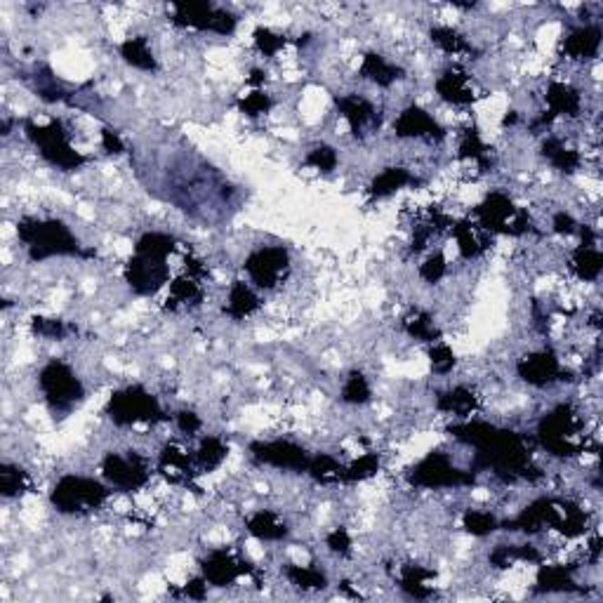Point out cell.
Segmentation results:
<instances>
[{"label": "cell", "instance_id": "obj_22", "mask_svg": "<svg viewBox=\"0 0 603 603\" xmlns=\"http://www.w3.org/2000/svg\"><path fill=\"white\" fill-rule=\"evenodd\" d=\"M434 87H436L438 97L448 104H455V107H467L476 99L474 87L469 86V76L460 68H448L445 74L438 76Z\"/></svg>", "mask_w": 603, "mask_h": 603}, {"label": "cell", "instance_id": "obj_24", "mask_svg": "<svg viewBox=\"0 0 603 603\" xmlns=\"http://www.w3.org/2000/svg\"><path fill=\"white\" fill-rule=\"evenodd\" d=\"M564 55L568 59H577V62H587V59H594L601 50V29L597 24H587L580 29L570 31L568 38L564 40L561 46Z\"/></svg>", "mask_w": 603, "mask_h": 603}, {"label": "cell", "instance_id": "obj_49", "mask_svg": "<svg viewBox=\"0 0 603 603\" xmlns=\"http://www.w3.org/2000/svg\"><path fill=\"white\" fill-rule=\"evenodd\" d=\"M31 331H34L38 337H46V340H64L66 335L76 332V328L74 325H68L66 321L36 316V319L31 321Z\"/></svg>", "mask_w": 603, "mask_h": 603}, {"label": "cell", "instance_id": "obj_11", "mask_svg": "<svg viewBox=\"0 0 603 603\" xmlns=\"http://www.w3.org/2000/svg\"><path fill=\"white\" fill-rule=\"evenodd\" d=\"M126 283L130 285L132 292L142 297H151L166 288L170 283V264H168V255L148 250H137L135 255L128 260L126 269H123Z\"/></svg>", "mask_w": 603, "mask_h": 603}, {"label": "cell", "instance_id": "obj_17", "mask_svg": "<svg viewBox=\"0 0 603 603\" xmlns=\"http://www.w3.org/2000/svg\"><path fill=\"white\" fill-rule=\"evenodd\" d=\"M518 377L530 384V387H549L554 382L566 380V370L561 361L557 359V353L549 349L542 352H533L516 363Z\"/></svg>", "mask_w": 603, "mask_h": 603}, {"label": "cell", "instance_id": "obj_56", "mask_svg": "<svg viewBox=\"0 0 603 603\" xmlns=\"http://www.w3.org/2000/svg\"><path fill=\"white\" fill-rule=\"evenodd\" d=\"M175 424L177 429L182 434H187V436H196V434L203 429V420L196 415L194 410H179L175 415Z\"/></svg>", "mask_w": 603, "mask_h": 603}, {"label": "cell", "instance_id": "obj_8", "mask_svg": "<svg viewBox=\"0 0 603 603\" xmlns=\"http://www.w3.org/2000/svg\"><path fill=\"white\" fill-rule=\"evenodd\" d=\"M474 222L490 236H524L533 231L528 212L516 208V203L502 191H493L474 208Z\"/></svg>", "mask_w": 603, "mask_h": 603}, {"label": "cell", "instance_id": "obj_50", "mask_svg": "<svg viewBox=\"0 0 603 603\" xmlns=\"http://www.w3.org/2000/svg\"><path fill=\"white\" fill-rule=\"evenodd\" d=\"M252 38H255V47L262 52L264 57H276V55H279V52L288 46V38H285L283 34H279V31H273V29H267V26H260V29H255Z\"/></svg>", "mask_w": 603, "mask_h": 603}, {"label": "cell", "instance_id": "obj_44", "mask_svg": "<svg viewBox=\"0 0 603 603\" xmlns=\"http://www.w3.org/2000/svg\"><path fill=\"white\" fill-rule=\"evenodd\" d=\"M373 399V389H370L368 377L361 370L349 373V377L342 384V401L349 405H365Z\"/></svg>", "mask_w": 603, "mask_h": 603}, {"label": "cell", "instance_id": "obj_47", "mask_svg": "<svg viewBox=\"0 0 603 603\" xmlns=\"http://www.w3.org/2000/svg\"><path fill=\"white\" fill-rule=\"evenodd\" d=\"M462 528L474 537H485L500 530V521L496 518V514L481 512V509H467L465 516H462Z\"/></svg>", "mask_w": 603, "mask_h": 603}, {"label": "cell", "instance_id": "obj_33", "mask_svg": "<svg viewBox=\"0 0 603 603\" xmlns=\"http://www.w3.org/2000/svg\"><path fill=\"white\" fill-rule=\"evenodd\" d=\"M229 455V444L220 436H205L194 453V462L199 474H210L217 467H222V462Z\"/></svg>", "mask_w": 603, "mask_h": 603}, {"label": "cell", "instance_id": "obj_46", "mask_svg": "<svg viewBox=\"0 0 603 603\" xmlns=\"http://www.w3.org/2000/svg\"><path fill=\"white\" fill-rule=\"evenodd\" d=\"M460 158L462 160H474L478 168H488L490 166V156H488V147L481 139L476 128H469L465 135H462L460 142Z\"/></svg>", "mask_w": 603, "mask_h": 603}, {"label": "cell", "instance_id": "obj_54", "mask_svg": "<svg viewBox=\"0 0 603 603\" xmlns=\"http://www.w3.org/2000/svg\"><path fill=\"white\" fill-rule=\"evenodd\" d=\"M445 269H448V264H445L444 252H434V255L427 257V262L420 267V276L427 283H438L445 276Z\"/></svg>", "mask_w": 603, "mask_h": 603}, {"label": "cell", "instance_id": "obj_10", "mask_svg": "<svg viewBox=\"0 0 603 603\" xmlns=\"http://www.w3.org/2000/svg\"><path fill=\"white\" fill-rule=\"evenodd\" d=\"M172 22L184 29L210 31L217 36H231L239 26L234 12L215 3H172Z\"/></svg>", "mask_w": 603, "mask_h": 603}, {"label": "cell", "instance_id": "obj_43", "mask_svg": "<svg viewBox=\"0 0 603 603\" xmlns=\"http://www.w3.org/2000/svg\"><path fill=\"white\" fill-rule=\"evenodd\" d=\"M285 577L291 580V585L300 587L304 592L309 589H323L328 585V577L321 568H313V566H297V564H288L285 566Z\"/></svg>", "mask_w": 603, "mask_h": 603}, {"label": "cell", "instance_id": "obj_55", "mask_svg": "<svg viewBox=\"0 0 603 603\" xmlns=\"http://www.w3.org/2000/svg\"><path fill=\"white\" fill-rule=\"evenodd\" d=\"M325 545H328V549H331L332 554H337V557H349V554H352L353 542L347 528H335L332 533H328Z\"/></svg>", "mask_w": 603, "mask_h": 603}, {"label": "cell", "instance_id": "obj_18", "mask_svg": "<svg viewBox=\"0 0 603 603\" xmlns=\"http://www.w3.org/2000/svg\"><path fill=\"white\" fill-rule=\"evenodd\" d=\"M393 132L401 139H427V142H441L445 137V130L438 126V120L415 104L401 111L393 123Z\"/></svg>", "mask_w": 603, "mask_h": 603}, {"label": "cell", "instance_id": "obj_3", "mask_svg": "<svg viewBox=\"0 0 603 603\" xmlns=\"http://www.w3.org/2000/svg\"><path fill=\"white\" fill-rule=\"evenodd\" d=\"M114 488L102 484L97 478L80 476V474H64L50 490V502L59 514L68 516H83V514L97 512L108 502Z\"/></svg>", "mask_w": 603, "mask_h": 603}, {"label": "cell", "instance_id": "obj_16", "mask_svg": "<svg viewBox=\"0 0 603 603\" xmlns=\"http://www.w3.org/2000/svg\"><path fill=\"white\" fill-rule=\"evenodd\" d=\"M200 575L208 585L229 587L243 575H252V564L231 549H215L200 561Z\"/></svg>", "mask_w": 603, "mask_h": 603}, {"label": "cell", "instance_id": "obj_31", "mask_svg": "<svg viewBox=\"0 0 603 603\" xmlns=\"http://www.w3.org/2000/svg\"><path fill=\"white\" fill-rule=\"evenodd\" d=\"M245 530L262 542H279L288 536V526H285L283 518L279 514L269 512V509L255 512L252 516L245 518Z\"/></svg>", "mask_w": 603, "mask_h": 603}, {"label": "cell", "instance_id": "obj_41", "mask_svg": "<svg viewBox=\"0 0 603 603\" xmlns=\"http://www.w3.org/2000/svg\"><path fill=\"white\" fill-rule=\"evenodd\" d=\"M404 331L408 332L413 340L429 342V344H434V342H441V331L436 328L434 319L429 316L427 312H420V309H415V312H410L408 316H405Z\"/></svg>", "mask_w": 603, "mask_h": 603}, {"label": "cell", "instance_id": "obj_23", "mask_svg": "<svg viewBox=\"0 0 603 603\" xmlns=\"http://www.w3.org/2000/svg\"><path fill=\"white\" fill-rule=\"evenodd\" d=\"M545 99H547L545 114L552 120L558 118V116L575 118L582 108L580 92L575 90L573 86H568V83H561V80H552V83H549Z\"/></svg>", "mask_w": 603, "mask_h": 603}, {"label": "cell", "instance_id": "obj_45", "mask_svg": "<svg viewBox=\"0 0 603 603\" xmlns=\"http://www.w3.org/2000/svg\"><path fill=\"white\" fill-rule=\"evenodd\" d=\"M432 40L436 43L445 55H469L474 50L472 43H469L460 31L450 29V26H434L432 29Z\"/></svg>", "mask_w": 603, "mask_h": 603}, {"label": "cell", "instance_id": "obj_53", "mask_svg": "<svg viewBox=\"0 0 603 603\" xmlns=\"http://www.w3.org/2000/svg\"><path fill=\"white\" fill-rule=\"evenodd\" d=\"M273 107L271 97H269L264 90H252L250 95H245V97L239 99V108L240 114L250 116V118H257V116L269 114V108Z\"/></svg>", "mask_w": 603, "mask_h": 603}, {"label": "cell", "instance_id": "obj_36", "mask_svg": "<svg viewBox=\"0 0 603 603\" xmlns=\"http://www.w3.org/2000/svg\"><path fill=\"white\" fill-rule=\"evenodd\" d=\"M118 52L123 62L130 64L132 68H139V71H156V68H158L154 50L148 47V40L144 38V36H135V38L123 40Z\"/></svg>", "mask_w": 603, "mask_h": 603}, {"label": "cell", "instance_id": "obj_21", "mask_svg": "<svg viewBox=\"0 0 603 603\" xmlns=\"http://www.w3.org/2000/svg\"><path fill=\"white\" fill-rule=\"evenodd\" d=\"M158 472L160 476L175 485H191L199 476L194 455H189L182 445L168 444L158 455Z\"/></svg>", "mask_w": 603, "mask_h": 603}, {"label": "cell", "instance_id": "obj_52", "mask_svg": "<svg viewBox=\"0 0 603 603\" xmlns=\"http://www.w3.org/2000/svg\"><path fill=\"white\" fill-rule=\"evenodd\" d=\"M429 361H432V370L436 375H448L457 363L455 352L445 342H434L432 349H429Z\"/></svg>", "mask_w": 603, "mask_h": 603}, {"label": "cell", "instance_id": "obj_51", "mask_svg": "<svg viewBox=\"0 0 603 603\" xmlns=\"http://www.w3.org/2000/svg\"><path fill=\"white\" fill-rule=\"evenodd\" d=\"M340 163V156H337L335 148L331 144H319V147H313L312 151L304 158V166L313 168V170L319 172H332Z\"/></svg>", "mask_w": 603, "mask_h": 603}, {"label": "cell", "instance_id": "obj_48", "mask_svg": "<svg viewBox=\"0 0 603 603\" xmlns=\"http://www.w3.org/2000/svg\"><path fill=\"white\" fill-rule=\"evenodd\" d=\"M177 245H179V240L175 236L163 234V231H147V234L137 239L135 248L137 250L160 252V255L170 257L172 252H177Z\"/></svg>", "mask_w": 603, "mask_h": 603}, {"label": "cell", "instance_id": "obj_39", "mask_svg": "<svg viewBox=\"0 0 603 603\" xmlns=\"http://www.w3.org/2000/svg\"><path fill=\"white\" fill-rule=\"evenodd\" d=\"M34 90L38 92L40 99L46 102H71L76 97L74 92L64 86L62 80H57V76L52 74L50 68H38L34 76Z\"/></svg>", "mask_w": 603, "mask_h": 603}, {"label": "cell", "instance_id": "obj_13", "mask_svg": "<svg viewBox=\"0 0 603 603\" xmlns=\"http://www.w3.org/2000/svg\"><path fill=\"white\" fill-rule=\"evenodd\" d=\"M243 269L255 288L273 291L291 271V255L283 245H262L245 257Z\"/></svg>", "mask_w": 603, "mask_h": 603}, {"label": "cell", "instance_id": "obj_5", "mask_svg": "<svg viewBox=\"0 0 603 603\" xmlns=\"http://www.w3.org/2000/svg\"><path fill=\"white\" fill-rule=\"evenodd\" d=\"M24 130L26 137L31 139L36 148L40 151V156L50 163V166L59 168L64 172H74L87 163V156H83L80 151H76L74 144H71V137H68L66 126L62 120L52 118L47 123H34V120H26L24 123Z\"/></svg>", "mask_w": 603, "mask_h": 603}, {"label": "cell", "instance_id": "obj_26", "mask_svg": "<svg viewBox=\"0 0 603 603\" xmlns=\"http://www.w3.org/2000/svg\"><path fill=\"white\" fill-rule=\"evenodd\" d=\"M436 408L445 415H455L460 420H469L478 410V396L474 389L465 387V384H457L453 389H445V392L438 393Z\"/></svg>", "mask_w": 603, "mask_h": 603}, {"label": "cell", "instance_id": "obj_35", "mask_svg": "<svg viewBox=\"0 0 603 603\" xmlns=\"http://www.w3.org/2000/svg\"><path fill=\"white\" fill-rule=\"evenodd\" d=\"M542 156H545L547 163H549L554 170L566 172V175L577 170L582 163L580 154H577L575 148L566 147V144L561 142V139H557V137H547L545 142H542Z\"/></svg>", "mask_w": 603, "mask_h": 603}, {"label": "cell", "instance_id": "obj_14", "mask_svg": "<svg viewBox=\"0 0 603 603\" xmlns=\"http://www.w3.org/2000/svg\"><path fill=\"white\" fill-rule=\"evenodd\" d=\"M250 453L260 465L297 474H307L309 460H312L304 445L295 444V441H283V438H279V441H255V444H250Z\"/></svg>", "mask_w": 603, "mask_h": 603}, {"label": "cell", "instance_id": "obj_28", "mask_svg": "<svg viewBox=\"0 0 603 603\" xmlns=\"http://www.w3.org/2000/svg\"><path fill=\"white\" fill-rule=\"evenodd\" d=\"M166 302V309H170V312L199 307L203 302V283L191 273H184L170 283V295H168Z\"/></svg>", "mask_w": 603, "mask_h": 603}, {"label": "cell", "instance_id": "obj_27", "mask_svg": "<svg viewBox=\"0 0 603 603\" xmlns=\"http://www.w3.org/2000/svg\"><path fill=\"white\" fill-rule=\"evenodd\" d=\"M260 304H262V302H260V297H257L255 288H252L250 283H245V281H234L231 288H229L224 313L234 321L250 319L252 313L260 309Z\"/></svg>", "mask_w": 603, "mask_h": 603}, {"label": "cell", "instance_id": "obj_12", "mask_svg": "<svg viewBox=\"0 0 603 603\" xmlns=\"http://www.w3.org/2000/svg\"><path fill=\"white\" fill-rule=\"evenodd\" d=\"M102 474L111 488L137 493L148 484L151 467L147 457L139 455L137 450H126V453H107L102 460Z\"/></svg>", "mask_w": 603, "mask_h": 603}, {"label": "cell", "instance_id": "obj_20", "mask_svg": "<svg viewBox=\"0 0 603 603\" xmlns=\"http://www.w3.org/2000/svg\"><path fill=\"white\" fill-rule=\"evenodd\" d=\"M582 234V243L570 252V269L580 281H597L603 271V255L598 250V239L589 227L577 229Z\"/></svg>", "mask_w": 603, "mask_h": 603}, {"label": "cell", "instance_id": "obj_29", "mask_svg": "<svg viewBox=\"0 0 603 603\" xmlns=\"http://www.w3.org/2000/svg\"><path fill=\"white\" fill-rule=\"evenodd\" d=\"M361 78L375 83L377 87H392L399 78H404V68L392 64L377 52H368L359 68Z\"/></svg>", "mask_w": 603, "mask_h": 603}, {"label": "cell", "instance_id": "obj_19", "mask_svg": "<svg viewBox=\"0 0 603 603\" xmlns=\"http://www.w3.org/2000/svg\"><path fill=\"white\" fill-rule=\"evenodd\" d=\"M335 104L342 118L349 123V130L356 137H363L380 128V111L370 99L361 97V95H342L335 99Z\"/></svg>", "mask_w": 603, "mask_h": 603}, {"label": "cell", "instance_id": "obj_34", "mask_svg": "<svg viewBox=\"0 0 603 603\" xmlns=\"http://www.w3.org/2000/svg\"><path fill=\"white\" fill-rule=\"evenodd\" d=\"M436 577V573L424 566H404L399 575V587L413 598H429L434 594V587L429 582Z\"/></svg>", "mask_w": 603, "mask_h": 603}, {"label": "cell", "instance_id": "obj_58", "mask_svg": "<svg viewBox=\"0 0 603 603\" xmlns=\"http://www.w3.org/2000/svg\"><path fill=\"white\" fill-rule=\"evenodd\" d=\"M102 148L107 151V154L111 156H120L123 151H126V144H123V139H120L118 132H114L111 128H104L102 130Z\"/></svg>", "mask_w": 603, "mask_h": 603}, {"label": "cell", "instance_id": "obj_59", "mask_svg": "<svg viewBox=\"0 0 603 603\" xmlns=\"http://www.w3.org/2000/svg\"><path fill=\"white\" fill-rule=\"evenodd\" d=\"M205 589H208V582H205V577L200 575V577H194V580L184 585V597L205 598Z\"/></svg>", "mask_w": 603, "mask_h": 603}, {"label": "cell", "instance_id": "obj_6", "mask_svg": "<svg viewBox=\"0 0 603 603\" xmlns=\"http://www.w3.org/2000/svg\"><path fill=\"white\" fill-rule=\"evenodd\" d=\"M585 427L570 405H558L537 424V441L557 457H575L585 450Z\"/></svg>", "mask_w": 603, "mask_h": 603}, {"label": "cell", "instance_id": "obj_57", "mask_svg": "<svg viewBox=\"0 0 603 603\" xmlns=\"http://www.w3.org/2000/svg\"><path fill=\"white\" fill-rule=\"evenodd\" d=\"M552 229L558 236H573L580 229V224L575 222V217L570 212H557L552 220Z\"/></svg>", "mask_w": 603, "mask_h": 603}, {"label": "cell", "instance_id": "obj_1", "mask_svg": "<svg viewBox=\"0 0 603 603\" xmlns=\"http://www.w3.org/2000/svg\"><path fill=\"white\" fill-rule=\"evenodd\" d=\"M448 434L476 450L469 472H493L506 484L516 478L536 481L542 476L540 469L530 460V441L524 434L497 427L490 422L472 420V417L450 424Z\"/></svg>", "mask_w": 603, "mask_h": 603}, {"label": "cell", "instance_id": "obj_4", "mask_svg": "<svg viewBox=\"0 0 603 603\" xmlns=\"http://www.w3.org/2000/svg\"><path fill=\"white\" fill-rule=\"evenodd\" d=\"M38 387L47 410L55 417H66L86 401V387L74 368L59 359H52L43 365L38 375Z\"/></svg>", "mask_w": 603, "mask_h": 603}, {"label": "cell", "instance_id": "obj_7", "mask_svg": "<svg viewBox=\"0 0 603 603\" xmlns=\"http://www.w3.org/2000/svg\"><path fill=\"white\" fill-rule=\"evenodd\" d=\"M107 415L118 427L156 424V422L170 420L166 415V410L160 408L158 399L151 392H147L142 384H130V387H123L111 393V399L107 404Z\"/></svg>", "mask_w": 603, "mask_h": 603}, {"label": "cell", "instance_id": "obj_38", "mask_svg": "<svg viewBox=\"0 0 603 603\" xmlns=\"http://www.w3.org/2000/svg\"><path fill=\"white\" fill-rule=\"evenodd\" d=\"M518 561L540 564L542 554L537 552V547L533 545H500L493 549V554H490V564L500 570L509 568V566L518 564Z\"/></svg>", "mask_w": 603, "mask_h": 603}, {"label": "cell", "instance_id": "obj_25", "mask_svg": "<svg viewBox=\"0 0 603 603\" xmlns=\"http://www.w3.org/2000/svg\"><path fill=\"white\" fill-rule=\"evenodd\" d=\"M453 236L457 240V250L465 260H476L490 248V234L478 227L474 220H462L453 224Z\"/></svg>", "mask_w": 603, "mask_h": 603}, {"label": "cell", "instance_id": "obj_15", "mask_svg": "<svg viewBox=\"0 0 603 603\" xmlns=\"http://www.w3.org/2000/svg\"><path fill=\"white\" fill-rule=\"evenodd\" d=\"M566 500H554V497H540V500L530 502L524 512L518 516L509 518L505 524H500L502 530H514V533H528L536 536L542 528L557 530L558 521L564 516Z\"/></svg>", "mask_w": 603, "mask_h": 603}, {"label": "cell", "instance_id": "obj_32", "mask_svg": "<svg viewBox=\"0 0 603 603\" xmlns=\"http://www.w3.org/2000/svg\"><path fill=\"white\" fill-rule=\"evenodd\" d=\"M580 587L573 580V568L568 566H540L536 580V592L540 594H558V592H577Z\"/></svg>", "mask_w": 603, "mask_h": 603}, {"label": "cell", "instance_id": "obj_37", "mask_svg": "<svg viewBox=\"0 0 603 603\" xmlns=\"http://www.w3.org/2000/svg\"><path fill=\"white\" fill-rule=\"evenodd\" d=\"M31 485H34V481H31L26 469H22L19 465H12V462L0 465V496L5 497V500L26 496Z\"/></svg>", "mask_w": 603, "mask_h": 603}, {"label": "cell", "instance_id": "obj_2", "mask_svg": "<svg viewBox=\"0 0 603 603\" xmlns=\"http://www.w3.org/2000/svg\"><path fill=\"white\" fill-rule=\"evenodd\" d=\"M17 236L29 252L31 262H46L52 257H95V250L80 245L76 234L62 220L24 217L17 222Z\"/></svg>", "mask_w": 603, "mask_h": 603}, {"label": "cell", "instance_id": "obj_40", "mask_svg": "<svg viewBox=\"0 0 603 603\" xmlns=\"http://www.w3.org/2000/svg\"><path fill=\"white\" fill-rule=\"evenodd\" d=\"M342 472H344V465H342L337 457L325 455V453L312 455V460H309L307 474L316 481V484H323V485L342 484Z\"/></svg>", "mask_w": 603, "mask_h": 603}, {"label": "cell", "instance_id": "obj_9", "mask_svg": "<svg viewBox=\"0 0 603 603\" xmlns=\"http://www.w3.org/2000/svg\"><path fill=\"white\" fill-rule=\"evenodd\" d=\"M408 481L415 488H462V485L476 484V474L465 472V469L455 467L445 453L434 450L427 457H422L415 467L408 472Z\"/></svg>", "mask_w": 603, "mask_h": 603}, {"label": "cell", "instance_id": "obj_42", "mask_svg": "<svg viewBox=\"0 0 603 603\" xmlns=\"http://www.w3.org/2000/svg\"><path fill=\"white\" fill-rule=\"evenodd\" d=\"M380 455L377 453H365L359 460L349 462L344 465V472H342V484H361V481H368V478L375 476L380 472Z\"/></svg>", "mask_w": 603, "mask_h": 603}, {"label": "cell", "instance_id": "obj_30", "mask_svg": "<svg viewBox=\"0 0 603 603\" xmlns=\"http://www.w3.org/2000/svg\"><path fill=\"white\" fill-rule=\"evenodd\" d=\"M410 184H417V177L410 170H405V168H384V170L370 182L368 194L373 200H382L389 199V196L396 194V191H401V189L410 187Z\"/></svg>", "mask_w": 603, "mask_h": 603}]
</instances>
